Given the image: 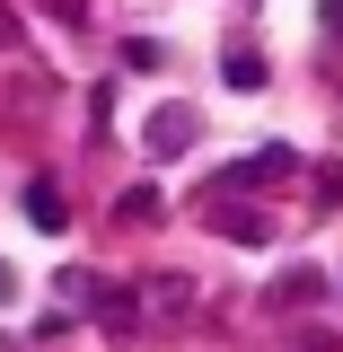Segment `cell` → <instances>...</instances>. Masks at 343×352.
<instances>
[{
    "instance_id": "6da1fadb",
    "label": "cell",
    "mask_w": 343,
    "mask_h": 352,
    "mask_svg": "<svg viewBox=\"0 0 343 352\" xmlns=\"http://www.w3.org/2000/svg\"><path fill=\"white\" fill-rule=\"evenodd\" d=\"M291 168H300V150H282V141H273V150H256V159H238L220 185H229V194H247V185H282Z\"/></svg>"
},
{
    "instance_id": "7a4b0ae2",
    "label": "cell",
    "mask_w": 343,
    "mask_h": 352,
    "mask_svg": "<svg viewBox=\"0 0 343 352\" xmlns=\"http://www.w3.org/2000/svg\"><path fill=\"white\" fill-rule=\"evenodd\" d=\"M194 106H168V115H150V150H159V159H168V150H185V141H194Z\"/></svg>"
},
{
    "instance_id": "3957f363",
    "label": "cell",
    "mask_w": 343,
    "mask_h": 352,
    "mask_svg": "<svg viewBox=\"0 0 343 352\" xmlns=\"http://www.w3.org/2000/svg\"><path fill=\"white\" fill-rule=\"evenodd\" d=\"M220 80H229V88H264V53H256V44H229Z\"/></svg>"
},
{
    "instance_id": "277c9868",
    "label": "cell",
    "mask_w": 343,
    "mask_h": 352,
    "mask_svg": "<svg viewBox=\"0 0 343 352\" xmlns=\"http://www.w3.org/2000/svg\"><path fill=\"white\" fill-rule=\"evenodd\" d=\"M317 291H326L317 273H282V282H273V308H300V300H317Z\"/></svg>"
},
{
    "instance_id": "5b68a950",
    "label": "cell",
    "mask_w": 343,
    "mask_h": 352,
    "mask_svg": "<svg viewBox=\"0 0 343 352\" xmlns=\"http://www.w3.org/2000/svg\"><path fill=\"white\" fill-rule=\"evenodd\" d=\"M27 220H36V229H62V194H53V185H27Z\"/></svg>"
},
{
    "instance_id": "8992f818",
    "label": "cell",
    "mask_w": 343,
    "mask_h": 352,
    "mask_svg": "<svg viewBox=\"0 0 343 352\" xmlns=\"http://www.w3.org/2000/svg\"><path fill=\"white\" fill-rule=\"evenodd\" d=\"M343 203V159H326V168H317V212H335Z\"/></svg>"
},
{
    "instance_id": "52a82bcc",
    "label": "cell",
    "mask_w": 343,
    "mask_h": 352,
    "mask_svg": "<svg viewBox=\"0 0 343 352\" xmlns=\"http://www.w3.org/2000/svg\"><path fill=\"white\" fill-rule=\"evenodd\" d=\"M212 220H220V229H229V238H247V247H256V238H264V220H256V212H212Z\"/></svg>"
},
{
    "instance_id": "ba28073f",
    "label": "cell",
    "mask_w": 343,
    "mask_h": 352,
    "mask_svg": "<svg viewBox=\"0 0 343 352\" xmlns=\"http://www.w3.org/2000/svg\"><path fill=\"white\" fill-rule=\"evenodd\" d=\"M291 352H343V335L335 326H308V335H291Z\"/></svg>"
},
{
    "instance_id": "9c48e42d",
    "label": "cell",
    "mask_w": 343,
    "mask_h": 352,
    "mask_svg": "<svg viewBox=\"0 0 343 352\" xmlns=\"http://www.w3.org/2000/svg\"><path fill=\"white\" fill-rule=\"evenodd\" d=\"M0 44H27V36H18V9H9V0H0Z\"/></svg>"
},
{
    "instance_id": "30bf717a",
    "label": "cell",
    "mask_w": 343,
    "mask_h": 352,
    "mask_svg": "<svg viewBox=\"0 0 343 352\" xmlns=\"http://www.w3.org/2000/svg\"><path fill=\"white\" fill-rule=\"evenodd\" d=\"M335 18H343V0H335Z\"/></svg>"
}]
</instances>
